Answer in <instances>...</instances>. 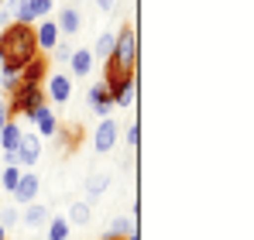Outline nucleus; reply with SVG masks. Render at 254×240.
<instances>
[{
	"mask_svg": "<svg viewBox=\"0 0 254 240\" xmlns=\"http://www.w3.org/2000/svg\"><path fill=\"white\" fill-rule=\"evenodd\" d=\"M24 223H28V227H45V223H48V206H42V202H28Z\"/></svg>",
	"mask_w": 254,
	"mask_h": 240,
	"instance_id": "dca6fc26",
	"label": "nucleus"
},
{
	"mask_svg": "<svg viewBox=\"0 0 254 240\" xmlns=\"http://www.w3.org/2000/svg\"><path fill=\"white\" fill-rule=\"evenodd\" d=\"M17 220H21V209H17V206H3V202H0V227H3V230H14V227H17Z\"/></svg>",
	"mask_w": 254,
	"mask_h": 240,
	"instance_id": "aec40b11",
	"label": "nucleus"
},
{
	"mask_svg": "<svg viewBox=\"0 0 254 240\" xmlns=\"http://www.w3.org/2000/svg\"><path fill=\"white\" fill-rule=\"evenodd\" d=\"M124 240H141V237H137V230H134V234H127V237Z\"/></svg>",
	"mask_w": 254,
	"mask_h": 240,
	"instance_id": "cd10ccee",
	"label": "nucleus"
},
{
	"mask_svg": "<svg viewBox=\"0 0 254 240\" xmlns=\"http://www.w3.org/2000/svg\"><path fill=\"white\" fill-rule=\"evenodd\" d=\"M7 120H10V114H7V100H0V130H3Z\"/></svg>",
	"mask_w": 254,
	"mask_h": 240,
	"instance_id": "bb28decb",
	"label": "nucleus"
},
{
	"mask_svg": "<svg viewBox=\"0 0 254 240\" xmlns=\"http://www.w3.org/2000/svg\"><path fill=\"white\" fill-rule=\"evenodd\" d=\"M0 3H3V0H0Z\"/></svg>",
	"mask_w": 254,
	"mask_h": 240,
	"instance_id": "473e14b6",
	"label": "nucleus"
},
{
	"mask_svg": "<svg viewBox=\"0 0 254 240\" xmlns=\"http://www.w3.org/2000/svg\"><path fill=\"white\" fill-rule=\"evenodd\" d=\"M42 100H45V89H42V86H17V89L10 93L7 114H10V117H21V114L28 117V114H31Z\"/></svg>",
	"mask_w": 254,
	"mask_h": 240,
	"instance_id": "7ed1b4c3",
	"label": "nucleus"
},
{
	"mask_svg": "<svg viewBox=\"0 0 254 240\" xmlns=\"http://www.w3.org/2000/svg\"><path fill=\"white\" fill-rule=\"evenodd\" d=\"M0 240H7V230H3V227H0Z\"/></svg>",
	"mask_w": 254,
	"mask_h": 240,
	"instance_id": "c85d7f7f",
	"label": "nucleus"
},
{
	"mask_svg": "<svg viewBox=\"0 0 254 240\" xmlns=\"http://www.w3.org/2000/svg\"><path fill=\"white\" fill-rule=\"evenodd\" d=\"M114 38H117L114 31H103V35H96L93 48H89V52H93V62H96V59H100V62H107V59H110V52H114Z\"/></svg>",
	"mask_w": 254,
	"mask_h": 240,
	"instance_id": "2eb2a0df",
	"label": "nucleus"
},
{
	"mask_svg": "<svg viewBox=\"0 0 254 240\" xmlns=\"http://www.w3.org/2000/svg\"><path fill=\"white\" fill-rule=\"evenodd\" d=\"M17 179H21V168H17V165H7V168L0 172V185H3L7 192H14V185H17Z\"/></svg>",
	"mask_w": 254,
	"mask_h": 240,
	"instance_id": "4be33fe9",
	"label": "nucleus"
},
{
	"mask_svg": "<svg viewBox=\"0 0 254 240\" xmlns=\"http://www.w3.org/2000/svg\"><path fill=\"white\" fill-rule=\"evenodd\" d=\"M137 144H141V127L130 123V127H127V148H137Z\"/></svg>",
	"mask_w": 254,
	"mask_h": 240,
	"instance_id": "393cba45",
	"label": "nucleus"
},
{
	"mask_svg": "<svg viewBox=\"0 0 254 240\" xmlns=\"http://www.w3.org/2000/svg\"><path fill=\"white\" fill-rule=\"evenodd\" d=\"M96 7H100L103 14H114V7H117V0H96Z\"/></svg>",
	"mask_w": 254,
	"mask_h": 240,
	"instance_id": "a878e982",
	"label": "nucleus"
},
{
	"mask_svg": "<svg viewBox=\"0 0 254 240\" xmlns=\"http://www.w3.org/2000/svg\"><path fill=\"white\" fill-rule=\"evenodd\" d=\"M28 120L35 123V134H38L42 141H45V137H55V134H59V127H62L59 117H55V110L48 107V100H42V103L28 114Z\"/></svg>",
	"mask_w": 254,
	"mask_h": 240,
	"instance_id": "20e7f679",
	"label": "nucleus"
},
{
	"mask_svg": "<svg viewBox=\"0 0 254 240\" xmlns=\"http://www.w3.org/2000/svg\"><path fill=\"white\" fill-rule=\"evenodd\" d=\"M134 89H137V82H127L124 89H117L114 93V107H130L134 103Z\"/></svg>",
	"mask_w": 254,
	"mask_h": 240,
	"instance_id": "b1692460",
	"label": "nucleus"
},
{
	"mask_svg": "<svg viewBox=\"0 0 254 240\" xmlns=\"http://www.w3.org/2000/svg\"><path fill=\"white\" fill-rule=\"evenodd\" d=\"M89 107H93V114L103 120L110 117V110H114V96H110V89H107V82H93L89 86Z\"/></svg>",
	"mask_w": 254,
	"mask_h": 240,
	"instance_id": "1a4fd4ad",
	"label": "nucleus"
},
{
	"mask_svg": "<svg viewBox=\"0 0 254 240\" xmlns=\"http://www.w3.org/2000/svg\"><path fill=\"white\" fill-rule=\"evenodd\" d=\"M55 24H59V35H62V38H76L79 28H83V17H79V10H76V3L62 7L59 17H55Z\"/></svg>",
	"mask_w": 254,
	"mask_h": 240,
	"instance_id": "9b49d317",
	"label": "nucleus"
},
{
	"mask_svg": "<svg viewBox=\"0 0 254 240\" xmlns=\"http://www.w3.org/2000/svg\"><path fill=\"white\" fill-rule=\"evenodd\" d=\"M17 141H21V120H7L3 123V130H0V155H17Z\"/></svg>",
	"mask_w": 254,
	"mask_h": 240,
	"instance_id": "ddd939ff",
	"label": "nucleus"
},
{
	"mask_svg": "<svg viewBox=\"0 0 254 240\" xmlns=\"http://www.w3.org/2000/svg\"><path fill=\"white\" fill-rule=\"evenodd\" d=\"M107 185H110V175L107 172H89V179H86V199L96 202L107 192Z\"/></svg>",
	"mask_w": 254,
	"mask_h": 240,
	"instance_id": "4468645a",
	"label": "nucleus"
},
{
	"mask_svg": "<svg viewBox=\"0 0 254 240\" xmlns=\"http://www.w3.org/2000/svg\"><path fill=\"white\" fill-rule=\"evenodd\" d=\"M69 55H72V45H69L65 38H62L55 48H52V52H48V59H52L55 65H65V62H69Z\"/></svg>",
	"mask_w": 254,
	"mask_h": 240,
	"instance_id": "412c9836",
	"label": "nucleus"
},
{
	"mask_svg": "<svg viewBox=\"0 0 254 240\" xmlns=\"http://www.w3.org/2000/svg\"><path fill=\"white\" fill-rule=\"evenodd\" d=\"M69 76H76V79H83L93 72V52L89 48H72V55H69Z\"/></svg>",
	"mask_w": 254,
	"mask_h": 240,
	"instance_id": "f8f14e48",
	"label": "nucleus"
},
{
	"mask_svg": "<svg viewBox=\"0 0 254 240\" xmlns=\"http://www.w3.org/2000/svg\"><path fill=\"white\" fill-rule=\"evenodd\" d=\"M38 192H42V175H35L31 168L28 172H21V179H17V185H14V202H21V206H28V202L38 199Z\"/></svg>",
	"mask_w": 254,
	"mask_h": 240,
	"instance_id": "423d86ee",
	"label": "nucleus"
},
{
	"mask_svg": "<svg viewBox=\"0 0 254 240\" xmlns=\"http://www.w3.org/2000/svg\"><path fill=\"white\" fill-rule=\"evenodd\" d=\"M89 216H93V209H89V202H72L69 206V227H86L89 223Z\"/></svg>",
	"mask_w": 254,
	"mask_h": 240,
	"instance_id": "f3484780",
	"label": "nucleus"
},
{
	"mask_svg": "<svg viewBox=\"0 0 254 240\" xmlns=\"http://www.w3.org/2000/svg\"><path fill=\"white\" fill-rule=\"evenodd\" d=\"M42 158V137L35 130H21V141H17V165L21 168H31Z\"/></svg>",
	"mask_w": 254,
	"mask_h": 240,
	"instance_id": "39448f33",
	"label": "nucleus"
},
{
	"mask_svg": "<svg viewBox=\"0 0 254 240\" xmlns=\"http://www.w3.org/2000/svg\"><path fill=\"white\" fill-rule=\"evenodd\" d=\"M35 41H38V52L42 55H48L59 41H62V35H59V24L52 21V17H45V21H38V28H35Z\"/></svg>",
	"mask_w": 254,
	"mask_h": 240,
	"instance_id": "9d476101",
	"label": "nucleus"
},
{
	"mask_svg": "<svg viewBox=\"0 0 254 240\" xmlns=\"http://www.w3.org/2000/svg\"><path fill=\"white\" fill-rule=\"evenodd\" d=\"M0 55H3V65H10V69H24L28 62H35L42 55L38 41H35V28L10 21L0 31Z\"/></svg>",
	"mask_w": 254,
	"mask_h": 240,
	"instance_id": "f03ea898",
	"label": "nucleus"
},
{
	"mask_svg": "<svg viewBox=\"0 0 254 240\" xmlns=\"http://www.w3.org/2000/svg\"><path fill=\"white\" fill-rule=\"evenodd\" d=\"M134 65H137V31L124 24L121 31H117V38H114V52H110V59H107V89H110V96L117 93V89H124L127 82H134Z\"/></svg>",
	"mask_w": 254,
	"mask_h": 240,
	"instance_id": "f257e3e1",
	"label": "nucleus"
},
{
	"mask_svg": "<svg viewBox=\"0 0 254 240\" xmlns=\"http://www.w3.org/2000/svg\"><path fill=\"white\" fill-rule=\"evenodd\" d=\"M0 72H3V55H0Z\"/></svg>",
	"mask_w": 254,
	"mask_h": 240,
	"instance_id": "c756f323",
	"label": "nucleus"
},
{
	"mask_svg": "<svg viewBox=\"0 0 254 240\" xmlns=\"http://www.w3.org/2000/svg\"><path fill=\"white\" fill-rule=\"evenodd\" d=\"M110 240H114V237H110Z\"/></svg>",
	"mask_w": 254,
	"mask_h": 240,
	"instance_id": "72a5a7b5",
	"label": "nucleus"
},
{
	"mask_svg": "<svg viewBox=\"0 0 254 240\" xmlns=\"http://www.w3.org/2000/svg\"><path fill=\"white\" fill-rule=\"evenodd\" d=\"M69 3H83V0H69Z\"/></svg>",
	"mask_w": 254,
	"mask_h": 240,
	"instance_id": "7c9ffc66",
	"label": "nucleus"
},
{
	"mask_svg": "<svg viewBox=\"0 0 254 240\" xmlns=\"http://www.w3.org/2000/svg\"><path fill=\"white\" fill-rule=\"evenodd\" d=\"M48 10H55V0H28V14H31V24L35 21H45Z\"/></svg>",
	"mask_w": 254,
	"mask_h": 240,
	"instance_id": "6ab92c4d",
	"label": "nucleus"
},
{
	"mask_svg": "<svg viewBox=\"0 0 254 240\" xmlns=\"http://www.w3.org/2000/svg\"><path fill=\"white\" fill-rule=\"evenodd\" d=\"M117 120L103 117L100 123H96V130H93V148L100 151V155H107V151H114V144H117Z\"/></svg>",
	"mask_w": 254,
	"mask_h": 240,
	"instance_id": "6e6552de",
	"label": "nucleus"
},
{
	"mask_svg": "<svg viewBox=\"0 0 254 240\" xmlns=\"http://www.w3.org/2000/svg\"><path fill=\"white\" fill-rule=\"evenodd\" d=\"M69 220L65 216H48V237L45 240H69Z\"/></svg>",
	"mask_w": 254,
	"mask_h": 240,
	"instance_id": "a211bd4d",
	"label": "nucleus"
},
{
	"mask_svg": "<svg viewBox=\"0 0 254 240\" xmlns=\"http://www.w3.org/2000/svg\"><path fill=\"white\" fill-rule=\"evenodd\" d=\"M134 230H137L134 220H127V216H117V220H114V240H124L127 234H134Z\"/></svg>",
	"mask_w": 254,
	"mask_h": 240,
	"instance_id": "5701e85b",
	"label": "nucleus"
},
{
	"mask_svg": "<svg viewBox=\"0 0 254 240\" xmlns=\"http://www.w3.org/2000/svg\"><path fill=\"white\" fill-rule=\"evenodd\" d=\"M42 89L48 93L52 103H69V96H72V76L69 72H52Z\"/></svg>",
	"mask_w": 254,
	"mask_h": 240,
	"instance_id": "0eeeda50",
	"label": "nucleus"
},
{
	"mask_svg": "<svg viewBox=\"0 0 254 240\" xmlns=\"http://www.w3.org/2000/svg\"><path fill=\"white\" fill-rule=\"evenodd\" d=\"M0 165H3V155H0Z\"/></svg>",
	"mask_w": 254,
	"mask_h": 240,
	"instance_id": "2f4dec72",
	"label": "nucleus"
}]
</instances>
